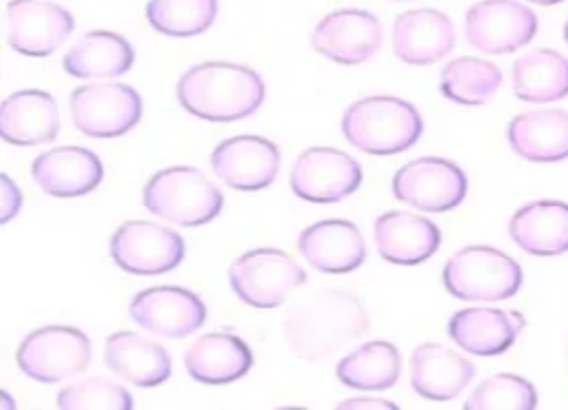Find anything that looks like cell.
<instances>
[{
  "mask_svg": "<svg viewBox=\"0 0 568 410\" xmlns=\"http://www.w3.org/2000/svg\"><path fill=\"white\" fill-rule=\"evenodd\" d=\"M366 330V308L346 288H317L302 295L282 321L288 348L304 361L328 359Z\"/></svg>",
  "mask_w": 568,
  "mask_h": 410,
  "instance_id": "obj_1",
  "label": "cell"
},
{
  "mask_svg": "<svg viewBox=\"0 0 568 410\" xmlns=\"http://www.w3.org/2000/svg\"><path fill=\"white\" fill-rule=\"evenodd\" d=\"M182 109L206 122H235L253 115L264 98L262 78L235 62H200L182 73L175 86Z\"/></svg>",
  "mask_w": 568,
  "mask_h": 410,
  "instance_id": "obj_2",
  "label": "cell"
},
{
  "mask_svg": "<svg viewBox=\"0 0 568 410\" xmlns=\"http://www.w3.org/2000/svg\"><path fill=\"white\" fill-rule=\"evenodd\" d=\"M424 131L419 111L395 95H368L348 104L342 133L355 148L371 155H395L410 148Z\"/></svg>",
  "mask_w": 568,
  "mask_h": 410,
  "instance_id": "obj_3",
  "label": "cell"
},
{
  "mask_svg": "<svg viewBox=\"0 0 568 410\" xmlns=\"http://www.w3.org/2000/svg\"><path fill=\"white\" fill-rule=\"evenodd\" d=\"M149 213L178 224L204 226L213 222L224 204L222 191L195 166H166L153 173L142 191Z\"/></svg>",
  "mask_w": 568,
  "mask_h": 410,
  "instance_id": "obj_4",
  "label": "cell"
},
{
  "mask_svg": "<svg viewBox=\"0 0 568 410\" xmlns=\"http://www.w3.org/2000/svg\"><path fill=\"white\" fill-rule=\"evenodd\" d=\"M444 288L464 301H501L521 288V266L493 246H464L442 270Z\"/></svg>",
  "mask_w": 568,
  "mask_h": 410,
  "instance_id": "obj_5",
  "label": "cell"
},
{
  "mask_svg": "<svg viewBox=\"0 0 568 410\" xmlns=\"http://www.w3.org/2000/svg\"><path fill=\"white\" fill-rule=\"evenodd\" d=\"M229 284L244 304L268 310L306 284V273L280 248H253L231 264Z\"/></svg>",
  "mask_w": 568,
  "mask_h": 410,
  "instance_id": "obj_6",
  "label": "cell"
},
{
  "mask_svg": "<svg viewBox=\"0 0 568 410\" xmlns=\"http://www.w3.org/2000/svg\"><path fill=\"white\" fill-rule=\"evenodd\" d=\"M18 368L33 381L55 383L80 375L91 361V339L73 326H42L16 350Z\"/></svg>",
  "mask_w": 568,
  "mask_h": 410,
  "instance_id": "obj_7",
  "label": "cell"
},
{
  "mask_svg": "<svg viewBox=\"0 0 568 410\" xmlns=\"http://www.w3.org/2000/svg\"><path fill=\"white\" fill-rule=\"evenodd\" d=\"M140 93L122 82H89L73 89L69 111L75 129L89 137H120L142 120Z\"/></svg>",
  "mask_w": 568,
  "mask_h": 410,
  "instance_id": "obj_8",
  "label": "cell"
},
{
  "mask_svg": "<svg viewBox=\"0 0 568 410\" xmlns=\"http://www.w3.org/2000/svg\"><path fill=\"white\" fill-rule=\"evenodd\" d=\"M393 195L419 211L444 213L457 208L466 193V173L446 157H417L393 175Z\"/></svg>",
  "mask_w": 568,
  "mask_h": 410,
  "instance_id": "obj_9",
  "label": "cell"
},
{
  "mask_svg": "<svg viewBox=\"0 0 568 410\" xmlns=\"http://www.w3.org/2000/svg\"><path fill=\"white\" fill-rule=\"evenodd\" d=\"M288 182L300 199L311 204H333L359 188L362 166L339 148L311 146L295 157Z\"/></svg>",
  "mask_w": 568,
  "mask_h": 410,
  "instance_id": "obj_10",
  "label": "cell"
},
{
  "mask_svg": "<svg viewBox=\"0 0 568 410\" xmlns=\"http://www.w3.org/2000/svg\"><path fill=\"white\" fill-rule=\"evenodd\" d=\"M113 262L131 275H162L184 259V239L169 226L131 219L111 237Z\"/></svg>",
  "mask_w": 568,
  "mask_h": 410,
  "instance_id": "obj_11",
  "label": "cell"
},
{
  "mask_svg": "<svg viewBox=\"0 0 568 410\" xmlns=\"http://www.w3.org/2000/svg\"><path fill=\"white\" fill-rule=\"evenodd\" d=\"M464 33L484 53H513L535 38L537 16L515 0H481L466 11Z\"/></svg>",
  "mask_w": 568,
  "mask_h": 410,
  "instance_id": "obj_12",
  "label": "cell"
},
{
  "mask_svg": "<svg viewBox=\"0 0 568 410\" xmlns=\"http://www.w3.org/2000/svg\"><path fill=\"white\" fill-rule=\"evenodd\" d=\"M71 11L42 0H9L7 42L29 58L51 55L73 31Z\"/></svg>",
  "mask_w": 568,
  "mask_h": 410,
  "instance_id": "obj_13",
  "label": "cell"
},
{
  "mask_svg": "<svg viewBox=\"0 0 568 410\" xmlns=\"http://www.w3.org/2000/svg\"><path fill=\"white\" fill-rule=\"evenodd\" d=\"M131 319L162 337L180 339L195 332L206 319L204 301L182 286H151L129 304Z\"/></svg>",
  "mask_w": 568,
  "mask_h": 410,
  "instance_id": "obj_14",
  "label": "cell"
},
{
  "mask_svg": "<svg viewBox=\"0 0 568 410\" xmlns=\"http://www.w3.org/2000/svg\"><path fill=\"white\" fill-rule=\"evenodd\" d=\"M311 44L320 55L337 64H359L379 49L382 24L371 11L337 9L315 24Z\"/></svg>",
  "mask_w": 568,
  "mask_h": 410,
  "instance_id": "obj_15",
  "label": "cell"
},
{
  "mask_svg": "<svg viewBox=\"0 0 568 410\" xmlns=\"http://www.w3.org/2000/svg\"><path fill=\"white\" fill-rule=\"evenodd\" d=\"M211 168L235 191H262L277 177L280 151L262 135H235L213 148Z\"/></svg>",
  "mask_w": 568,
  "mask_h": 410,
  "instance_id": "obj_16",
  "label": "cell"
},
{
  "mask_svg": "<svg viewBox=\"0 0 568 410\" xmlns=\"http://www.w3.org/2000/svg\"><path fill=\"white\" fill-rule=\"evenodd\" d=\"M297 250L320 273L344 275L362 266L366 242L353 222L331 217L306 226L297 237Z\"/></svg>",
  "mask_w": 568,
  "mask_h": 410,
  "instance_id": "obj_17",
  "label": "cell"
},
{
  "mask_svg": "<svg viewBox=\"0 0 568 410\" xmlns=\"http://www.w3.org/2000/svg\"><path fill=\"white\" fill-rule=\"evenodd\" d=\"M31 177L51 197H80L98 188L104 166L84 146H55L31 162Z\"/></svg>",
  "mask_w": 568,
  "mask_h": 410,
  "instance_id": "obj_18",
  "label": "cell"
},
{
  "mask_svg": "<svg viewBox=\"0 0 568 410\" xmlns=\"http://www.w3.org/2000/svg\"><path fill=\"white\" fill-rule=\"evenodd\" d=\"M393 53L406 64H433L455 47V27L444 11L413 9L393 22Z\"/></svg>",
  "mask_w": 568,
  "mask_h": 410,
  "instance_id": "obj_19",
  "label": "cell"
},
{
  "mask_svg": "<svg viewBox=\"0 0 568 410\" xmlns=\"http://www.w3.org/2000/svg\"><path fill=\"white\" fill-rule=\"evenodd\" d=\"M375 248L382 259L397 266H417L435 255L442 244L439 228L408 211H386L373 226Z\"/></svg>",
  "mask_w": 568,
  "mask_h": 410,
  "instance_id": "obj_20",
  "label": "cell"
},
{
  "mask_svg": "<svg viewBox=\"0 0 568 410\" xmlns=\"http://www.w3.org/2000/svg\"><path fill=\"white\" fill-rule=\"evenodd\" d=\"M60 113L51 93L22 89L0 104V137L16 146H36L55 140Z\"/></svg>",
  "mask_w": 568,
  "mask_h": 410,
  "instance_id": "obj_21",
  "label": "cell"
},
{
  "mask_svg": "<svg viewBox=\"0 0 568 410\" xmlns=\"http://www.w3.org/2000/svg\"><path fill=\"white\" fill-rule=\"evenodd\" d=\"M508 235L524 253L535 257L568 253V204L559 199L524 204L513 213Z\"/></svg>",
  "mask_w": 568,
  "mask_h": 410,
  "instance_id": "obj_22",
  "label": "cell"
},
{
  "mask_svg": "<svg viewBox=\"0 0 568 410\" xmlns=\"http://www.w3.org/2000/svg\"><path fill=\"white\" fill-rule=\"evenodd\" d=\"M473 375L475 366L442 344L426 341L413 350L410 386L424 399L448 401L470 383Z\"/></svg>",
  "mask_w": 568,
  "mask_h": 410,
  "instance_id": "obj_23",
  "label": "cell"
},
{
  "mask_svg": "<svg viewBox=\"0 0 568 410\" xmlns=\"http://www.w3.org/2000/svg\"><path fill=\"white\" fill-rule=\"evenodd\" d=\"M253 366V352L233 332H209L195 339L184 352V368L191 379L206 386H224L242 379Z\"/></svg>",
  "mask_w": 568,
  "mask_h": 410,
  "instance_id": "obj_24",
  "label": "cell"
},
{
  "mask_svg": "<svg viewBox=\"0 0 568 410\" xmlns=\"http://www.w3.org/2000/svg\"><path fill=\"white\" fill-rule=\"evenodd\" d=\"M104 363L113 375L140 388H155L171 377L169 352L133 330H118L106 337Z\"/></svg>",
  "mask_w": 568,
  "mask_h": 410,
  "instance_id": "obj_25",
  "label": "cell"
},
{
  "mask_svg": "<svg viewBox=\"0 0 568 410\" xmlns=\"http://www.w3.org/2000/svg\"><path fill=\"white\" fill-rule=\"evenodd\" d=\"M506 137L510 148L528 162H559L568 157V111L537 109L515 115Z\"/></svg>",
  "mask_w": 568,
  "mask_h": 410,
  "instance_id": "obj_26",
  "label": "cell"
},
{
  "mask_svg": "<svg viewBox=\"0 0 568 410\" xmlns=\"http://www.w3.org/2000/svg\"><path fill=\"white\" fill-rule=\"evenodd\" d=\"M135 51L129 40L113 31H89L62 58V66L78 80L118 78L133 66Z\"/></svg>",
  "mask_w": 568,
  "mask_h": 410,
  "instance_id": "obj_27",
  "label": "cell"
},
{
  "mask_svg": "<svg viewBox=\"0 0 568 410\" xmlns=\"http://www.w3.org/2000/svg\"><path fill=\"white\" fill-rule=\"evenodd\" d=\"M517 332L510 312L488 306L462 308L448 319V337L462 350L477 357L506 352L515 344Z\"/></svg>",
  "mask_w": 568,
  "mask_h": 410,
  "instance_id": "obj_28",
  "label": "cell"
},
{
  "mask_svg": "<svg viewBox=\"0 0 568 410\" xmlns=\"http://www.w3.org/2000/svg\"><path fill=\"white\" fill-rule=\"evenodd\" d=\"M402 375V355L390 341H366L344 355L335 366V377L355 390H388Z\"/></svg>",
  "mask_w": 568,
  "mask_h": 410,
  "instance_id": "obj_29",
  "label": "cell"
},
{
  "mask_svg": "<svg viewBox=\"0 0 568 410\" xmlns=\"http://www.w3.org/2000/svg\"><path fill=\"white\" fill-rule=\"evenodd\" d=\"M513 93L524 102H555L568 95V58L535 49L513 64Z\"/></svg>",
  "mask_w": 568,
  "mask_h": 410,
  "instance_id": "obj_30",
  "label": "cell"
},
{
  "mask_svg": "<svg viewBox=\"0 0 568 410\" xmlns=\"http://www.w3.org/2000/svg\"><path fill=\"white\" fill-rule=\"evenodd\" d=\"M501 84V71L488 60L462 55L450 60L439 75V91L446 100L479 106L486 104Z\"/></svg>",
  "mask_w": 568,
  "mask_h": 410,
  "instance_id": "obj_31",
  "label": "cell"
},
{
  "mask_svg": "<svg viewBox=\"0 0 568 410\" xmlns=\"http://www.w3.org/2000/svg\"><path fill=\"white\" fill-rule=\"evenodd\" d=\"M217 18V0H149V24L171 38H191L211 29Z\"/></svg>",
  "mask_w": 568,
  "mask_h": 410,
  "instance_id": "obj_32",
  "label": "cell"
},
{
  "mask_svg": "<svg viewBox=\"0 0 568 410\" xmlns=\"http://www.w3.org/2000/svg\"><path fill=\"white\" fill-rule=\"evenodd\" d=\"M535 406V386L513 372H499L484 379L464 403V408L468 410H532Z\"/></svg>",
  "mask_w": 568,
  "mask_h": 410,
  "instance_id": "obj_33",
  "label": "cell"
},
{
  "mask_svg": "<svg viewBox=\"0 0 568 410\" xmlns=\"http://www.w3.org/2000/svg\"><path fill=\"white\" fill-rule=\"evenodd\" d=\"M58 408L64 410H89V408H100V410H129L133 408L131 392L109 379L100 377H89V379H78L67 383L58 392Z\"/></svg>",
  "mask_w": 568,
  "mask_h": 410,
  "instance_id": "obj_34",
  "label": "cell"
},
{
  "mask_svg": "<svg viewBox=\"0 0 568 410\" xmlns=\"http://www.w3.org/2000/svg\"><path fill=\"white\" fill-rule=\"evenodd\" d=\"M22 206V193L20 188L13 184V180L9 175H0V222L7 224L11 222Z\"/></svg>",
  "mask_w": 568,
  "mask_h": 410,
  "instance_id": "obj_35",
  "label": "cell"
},
{
  "mask_svg": "<svg viewBox=\"0 0 568 410\" xmlns=\"http://www.w3.org/2000/svg\"><path fill=\"white\" fill-rule=\"evenodd\" d=\"M337 408H366V410H395L397 406L393 401L386 399H377V397H353L346 399L342 403H337Z\"/></svg>",
  "mask_w": 568,
  "mask_h": 410,
  "instance_id": "obj_36",
  "label": "cell"
},
{
  "mask_svg": "<svg viewBox=\"0 0 568 410\" xmlns=\"http://www.w3.org/2000/svg\"><path fill=\"white\" fill-rule=\"evenodd\" d=\"M510 319H513V324H515L517 330H524V328H526V317H524L519 310H510Z\"/></svg>",
  "mask_w": 568,
  "mask_h": 410,
  "instance_id": "obj_37",
  "label": "cell"
},
{
  "mask_svg": "<svg viewBox=\"0 0 568 410\" xmlns=\"http://www.w3.org/2000/svg\"><path fill=\"white\" fill-rule=\"evenodd\" d=\"M526 2H532V4H541V7H548V4H557V2H564V0H526Z\"/></svg>",
  "mask_w": 568,
  "mask_h": 410,
  "instance_id": "obj_38",
  "label": "cell"
},
{
  "mask_svg": "<svg viewBox=\"0 0 568 410\" xmlns=\"http://www.w3.org/2000/svg\"><path fill=\"white\" fill-rule=\"evenodd\" d=\"M564 38H566V44H568V20H566V24H564Z\"/></svg>",
  "mask_w": 568,
  "mask_h": 410,
  "instance_id": "obj_39",
  "label": "cell"
}]
</instances>
